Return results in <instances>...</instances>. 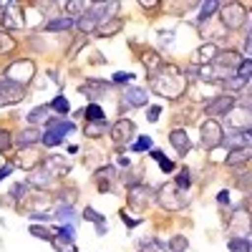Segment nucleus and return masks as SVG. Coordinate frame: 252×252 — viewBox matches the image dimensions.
<instances>
[{
  "instance_id": "f257e3e1",
  "label": "nucleus",
  "mask_w": 252,
  "mask_h": 252,
  "mask_svg": "<svg viewBox=\"0 0 252 252\" xmlns=\"http://www.w3.org/2000/svg\"><path fill=\"white\" fill-rule=\"evenodd\" d=\"M159 71H161V73H157V76H154L152 89H154L159 96H164V98H177V96H182V94H184V89H187V81L177 73V68L161 66Z\"/></svg>"
},
{
  "instance_id": "f03ea898",
  "label": "nucleus",
  "mask_w": 252,
  "mask_h": 252,
  "mask_svg": "<svg viewBox=\"0 0 252 252\" xmlns=\"http://www.w3.org/2000/svg\"><path fill=\"white\" fill-rule=\"evenodd\" d=\"M164 209H172V212H179V209H184L187 207V194L182 192V189H177L174 184H164L159 192H157V197H154Z\"/></svg>"
},
{
  "instance_id": "7ed1b4c3",
  "label": "nucleus",
  "mask_w": 252,
  "mask_h": 252,
  "mask_svg": "<svg viewBox=\"0 0 252 252\" xmlns=\"http://www.w3.org/2000/svg\"><path fill=\"white\" fill-rule=\"evenodd\" d=\"M220 15H222L224 28H232V31H237V28H242V26L247 23V10H245V5H240V3L220 5Z\"/></svg>"
},
{
  "instance_id": "20e7f679",
  "label": "nucleus",
  "mask_w": 252,
  "mask_h": 252,
  "mask_svg": "<svg viewBox=\"0 0 252 252\" xmlns=\"http://www.w3.org/2000/svg\"><path fill=\"white\" fill-rule=\"evenodd\" d=\"M33 73H35V66H33V61H28V58H20V61H13L10 66H8V81H13V83H20V86H26V83L33 78Z\"/></svg>"
},
{
  "instance_id": "39448f33",
  "label": "nucleus",
  "mask_w": 252,
  "mask_h": 252,
  "mask_svg": "<svg viewBox=\"0 0 252 252\" xmlns=\"http://www.w3.org/2000/svg\"><path fill=\"white\" fill-rule=\"evenodd\" d=\"M76 129L73 121H48V131L43 134V141L46 146H58L63 139H66V134H71Z\"/></svg>"
},
{
  "instance_id": "423d86ee",
  "label": "nucleus",
  "mask_w": 252,
  "mask_h": 252,
  "mask_svg": "<svg viewBox=\"0 0 252 252\" xmlns=\"http://www.w3.org/2000/svg\"><path fill=\"white\" fill-rule=\"evenodd\" d=\"M26 98V86L13 83L8 78H0V106H10V103H20Z\"/></svg>"
},
{
  "instance_id": "0eeeda50",
  "label": "nucleus",
  "mask_w": 252,
  "mask_h": 252,
  "mask_svg": "<svg viewBox=\"0 0 252 252\" xmlns=\"http://www.w3.org/2000/svg\"><path fill=\"white\" fill-rule=\"evenodd\" d=\"M157 197V192L149 187V184H134L131 189H129V204L134 207V209H141V207H146L152 199Z\"/></svg>"
},
{
  "instance_id": "6e6552de",
  "label": "nucleus",
  "mask_w": 252,
  "mask_h": 252,
  "mask_svg": "<svg viewBox=\"0 0 252 252\" xmlns=\"http://www.w3.org/2000/svg\"><path fill=\"white\" fill-rule=\"evenodd\" d=\"M202 144L207 146V149H215V146H220L222 144V139H224V134H222V126L217 124V121H204L202 124Z\"/></svg>"
},
{
  "instance_id": "1a4fd4ad",
  "label": "nucleus",
  "mask_w": 252,
  "mask_h": 252,
  "mask_svg": "<svg viewBox=\"0 0 252 252\" xmlns=\"http://www.w3.org/2000/svg\"><path fill=\"white\" fill-rule=\"evenodd\" d=\"M136 134V124L129 121V119H119L114 126H111V139L121 146V144H131V136Z\"/></svg>"
},
{
  "instance_id": "9d476101",
  "label": "nucleus",
  "mask_w": 252,
  "mask_h": 252,
  "mask_svg": "<svg viewBox=\"0 0 252 252\" xmlns=\"http://www.w3.org/2000/svg\"><path fill=\"white\" fill-rule=\"evenodd\" d=\"M235 106H237V98L229 96V94H222V96H217L207 103V114L209 116H227Z\"/></svg>"
},
{
  "instance_id": "9b49d317",
  "label": "nucleus",
  "mask_w": 252,
  "mask_h": 252,
  "mask_svg": "<svg viewBox=\"0 0 252 252\" xmlns=\"http://www.w3.org/2000/svg\"><path fill=\"white\" fill-rule=\"evenodd\" d=\"M26 184H28V189L33 187V189L46 192V189H51V184H53V177H51V172L46 169V166H38V169H33V172L28 174Z\"/></svg>"
},
{
  "instance_id": "f8f14e48",
  "label": "nucleus",
  "mask_w": 252,
  "mask_h": 252,
  "mask_svg": "<svg viewBox=\"0 0 252 252\" xmlns=\"http://www.w3.org/2000/svg\"><path fill=\"white\" fill-rule=\"evenodd\" d=\"M240 61H242V56L237 51H222V53L215 56V66L222 68V71H235L240 66Z\"/></svg>"
},
{
  "instance_id": "ddd939ff",
  "label": "nucleus",
  "mask_w": 252,
  "mask_h": 252,
  "mask_svg": "<svg viewBox=\"0 0 252 252\" xmlns=\"http://www.w3.org/2000/svg\"><path fill=\"white\" fill-rule=\"evenodd\" d=\"M124 101H126V106L141 109V106H146V101H149V94H146L144 89H139V86H129L124 91Z\"/></svg>"
},
{
  "instance_id": "4468645a",
  "label": "nucleus",
  "mask_w": 252,
  "mask_h": 252,
  "mask_svg": "<svg viewBox=\"0 0 252 252\" xmlns=\"http://www.w3.org/2000/svg\"><path fill=\"white\" fill-rule=\"evenodd\" d=\"M169 141H172V146L177 149L179 157H187V152L192 149V141H189V136H187L184 129H174V131H169Z\"/></svg>"
},
{
  "instance_id": "2eb2a0df",
  "label": "nucleus",
  "mask_w": 252,
  "mask_h": 252,
  "mask_svg": "<svg viewBox=\"0 0 252 252\" xmlns=\"http://www.w3.org/2000/svg\"><path fill=\"white\" fill-rule=\"evenodd\" d=\"M5 13H3V26L5 28H20L23 26V10H20V5H15V3H10V5H5L3 8Z\"/></svg>"
},
{
  "instance_id": "dca6fc26",
  "label": "nucleus",
  "mask_w": 252,
  "mask_h": 252,
  "mask_svg": "<svg viewBox=\"0 0 252 252\" xmlns=\"http://www.w3.org/2000/svg\"><path fill=\"white\" fill-rule=\"evenodd\" d=\"M106 91H109V83L101 81V78H94L91 83H83V86H81V94H86L91 98V103H96V98L101 94H106Z\"/></svg>"
},
{
  "instance_id": "f3484780",
  "label": "nucleus",
  "mask_w": 252,
  "mask_h": 252,
  "mask_svg": "<svg viewBox=\"0 0 252 252\" xmlns=\"http://www.w3.org/2000/svg\"><path fill=\"white\" fill-rule=\"evenodd\" d=\"M40 139H43V134H40L35 126H28V129H23L18 134V149H28V146H33V144H38Z\"/></svg>"
},
{
  "instance_id": "a211bd4d",
  "label": "nucleus",
  "mask_w": 252,
  "mask_h": 252,
  "mask_svg": "<svg viewBox=\"0 0 252 252\" xmlns=\"http://www.w3.org/2000/svg\"><path fill=\"white\" fill-rule=\"evenodd\" d=\"M224 146H229V149H250V131H237V134H229L227 139H222ZM220 144V146H222Z\"/></svg>"
},
{
  "instance_id": "6ab92c4d",
  "label": "nucleus",
  "mask_w": 252,
  "mask_h": 252,
  "mask_svg": "<svg viewBox=\"0 0 252 252\" xmlns=\"http://www.w3.org/2000/svg\"><path fill=\"white\" fill-rule=\"evenodd\" d=\"M46 169L51 172V177H66L71 172V164L63 159V157H51L46 161Z\"/></svg>"
},
{
  "instance_id": "aec40b11",
  "label": "nucleus",
  "mask_w": 252,
  "mask_h": 252,
  "mask_svg": "<svg viewBox=\"0 0 252 252\" xmlns=\"http://www.w3.org/2000/svg\"><path fill=\"white\" fill-rule=\"evenodd\" d=\"M51 121V106L43 103V106H35L28 111V124L31 126H38V124H48Z\"/></svg>"
},
{
  "instance_id": "412c9836",
  "label": "nucleus",
  "mask_w": 252,
  "mask_h": 252,
  "mask_svg": "<svg viewBox=\"0 0 252 252\" xmlns=\"http://www.w3.org/2000/svg\"><path fill=\"white\" fill-rule=\"evenodd\" d=\"M76 28V18L73 15H63V18H53L43 26V31H71Z\"/></svg>"
},
{
  "instance_id": "4be33fe9",
  "label": "nucleus",
  "mask_w": 252,
  "mask_h": 252,
  "mask_svg": "<svg viewBox=\"0 0 252 252\" xmlns=\"http://www.w3.org/2000/svg\"><path fill=\"white\" fill-rule=\"evenodd\" d=\"M76 26H78L83 33H91V31H96L101 23H98V18H96L91 10H86V13H83L81 18H76Z\"/></svg>"
},
{
  "instance_id": "5701e85b",
  "label": "nucleus",
  "mask_w": 252,
  "mask_h": 252,
  "mask_svg": "<svg viewBox=\"0 0 252 252\" xmlns=\"http://www.w3.org/2000/svg\"><path fill=\"white\" fill-rule=\"evenodd\" d=\"M245 161H250V149H235V152H229L224 164L227 166H242Z\"/></svg>"
},
{
  "instance_id": "b1692460",
  "label": "nucleus",
  "mask_w": 252,
  "mask_h": 252,
  "mask_svg": "<svg viewBox=\"0 0 252 252\" xmlns=\"http://www.w3.org/2000/svg\"><path fill=\"white\" fill-rule=\"evenodd\" d=\"M217 10H220V3H217V0H207V3H202V10H199V18H197V23H199V26H204L207 20L212 18V15H215Z\"/></svg>"
},
{
  "instance_id": "393cba45",
  "label": "nucleus",
  "mask_w": 252,
  "mask_h": 252,
  "mask_svg": "<svg viewBox=\"0 0 252 252\" xmlns=\"http://www.w3.org/2000/svg\"><path fill=\"white\" fill-rule=\"evenodd\" d=\"M83 131H86V136H91V139H98L101 134L109 131V126H106V121H89Z\"/></svg>"
},
{
  "instance_id": "a878e982",
  "label": "nucleus",
  "mask_w": 252,
  "mask_h": 252,
  "mask_svg": "<svg viewBox=\"0 0 252 252\" xmlns=\"http://www.w3.org/2000/svg\"><path fill=\"white\" fill-rule=\"evenodd\" d=\"M227 250L229 252H252V242L247 237H232L227 242Z\"/></svg>"
},
{
  "instance_id": "bb28decb",
  "label": "nucleus",
  "mask_w": 252,
  "mask_h": 252,
  "mask_svg": "<svg viewBox=\"0 0 252 252\" xmlns=\"http://www.w3.org/2000/svg\"><path fill=\"white\" fill-rule=\"evenodd\" d=\"M51 245H53V250H58V252H76V242L68 240V237H61V235H56V237L51 240Z\"/></svg>"
},
{
  "instance_id": "cd10ccee",
  "label": "nucleus",
  "mask_w": 252,
  "mask_h": 252,
  "mask_svg": "<svg viewBox=\"0 0 252 252\" xmlns=\"http://www.w3.org/2000/svg\"><path fill=\"white\" fill-rule=\"evenodd\" d=\"M124 28V23L121 20H114V23H103V26H98L96 28V33L101 35V38H106V35H114V33H119Z\"/></svg>"
},
{
  "instance_id": "c85d7f7f",
  "label": "nucleus",
  "mask_w": 252,
  "mask_h": 252,
  "mask_svg": "<svg viewBox=\"0 0 252 252\" xmlns=\"http://www.w3.org/2000/svg\"><path fill=\"white\" fill-rule=\"evenodd\" d=\"M83 114H86L89 121H106V114H103V109L98 106V103H89Z\"/></svg>"
},
{
  "instance_id": "c756f323",
  "label": "nucleus",
  "mask_w": 252,
  "mask_h": 252,
  "mask_svg": "<svg viewBox=\"0 0 252 252\" xmlns=\"http://www.w3.org/2000/svg\"><path fill=\"white\" fill-rule=\"evenodd\" d=\"M48 106H51V111H58V114H68L71 111V103H68L66 96H56Z\"/></svg>"
},
{
  "instance_id": "7c9ffc66",
  "label": "nucleus",
  "mask_w": 252,
  "mask_h": 252,
  "mask_svg": "<svg viewBox=\"0 0 252 252\" xmlns=\"http://www.w3.org/2000/svg\"><path fill=\"white\" fill-rule=\"evenodd\" d=\"M73 215H76V209H73V204H68V202H63V204L56 209V220H61V222L73 220Z\"/></svg>"
},
{
  "instance_id": "2f4dec72",
  "label": "nucleus",
  "mask_w": 252,
  "mask_h": 252,
  "mask_svg": "<svg viewBox=\"0 0 252 252\" xmlns=\"http://www.w3.org/2000/svg\"><path fill=\"white\" fill-rule=\"evenodd\" d=\"M144 63H146V68H149V73H152V71H159V68L164 66L161 58H159V53H154V51H149V53L144 56Z\"/></svg>"
},
{
  "instance_id": "473e14b6",
  "label": "nucleus",
  "mask_w": 252,
  "mask_h": 252,
  "mask_svg": "<svg viewBox=\"0 0 252 252\" xmlns=\"http://www.w3.org/2000/svg\"><path fill=\"white\" fill-rule=\"evenodd\" d=\"M217 56V48L212 46V43H204L202 48H199V53H197V63H199V66H204V63H207V58H215Z\"/></svg>"
},
{
  "instance_id": "72a5a7b5",
  "label": "nucleus",
  "mask_w": 252,
  "mask_h": 252,
  "mask_svg": "<svg viewBox=\"0 0 252 252\" xmlns=\"http://www.w3.org/2000/svg\"><path fill=\"white\" fill-rule=\"evenodd\" d=\"M235 71H237V78L250 81V73H252V61H250V58H242V61H240V66H237Z\"/></svg>"
},
{
  "instance_id": "f704fd0d",
  "label": "nucleus",
  "mask_w": 252,
  "mask_h": 252,
  "mask_svg": "<svg viewBox=\"0 0 252 252\" xmlns=\"http://www.w3.org/2000/svg\"><path fill=\"white\" fill-rule=\"evenodd\" d=\"M28 232L33 235V237H40V240H53V232H51V229H46V227H40V224H31L28 227Z\"/></svg>"
},
{
  "instance_id": "c9c22d12",
  "label": "nucleus",
  "mask_w": 252,
  "mask_h": 252,
  "mask_svg": "<svg viewBox=\"0 0 252 252\" xmlns=\"http://www.w3.org/2000/svg\"><path fill=\"white\" fill-rule=\"evenodd\" d=\"M174 187H177V189H182V192L192 187V174H189V169H182V172L177 174V184H174Z\"/></svg>"
},
{
  "instance_id": "e433bc0d",
  "label": "nucleus",
  "mask_w": 252,
  "mask_h": 252,
  "mask_svg": "<svg viewBox=\"0 0 252 252\" xmlns=\"http://www.w3.org/2000/svg\"><path fill=\"white\" fill-rule=\"evenodd\" d=\"M169 250H172V252H187V250H189L187 237H182V235L172 237V240H169Z\"/></svg>"
},
{
  "instance_id": "4c0bfd02",
  "label": "nucleus",
  "mask_w": 252,
  "mask_h": 252,
  "mask_svg": "<svg viewBox=\"0 0 252 252\" xmlns=\"http://www.w3.org/2000/svg\"><path fill=\"white\" fill-rule=\"evenodd\" d=\"M83 220H89V222H94V224H103V222H106V217L98 215L96 209H91V207L83 209Z\"/></svg>"
},
{
  "instance_id": "58836bf2",
  "label": "nucleus",
  "mask_w": 252,
  "mask_h": 252,
  "mask_svg": "<svg viewBox=\"0 0 252 252\" xmlns=\"http://www.w3.org/2000/svg\"><path fill=\"white\" fill-rule=\"evenodd\" d=\"M224 86H227V91H232V96H235V91H242L245 86H247V81H242V78H227L224 81Z\"/></svg>"
},
{
  "instance_id": "ea45409f",
  "label": "nucleus",
  "mask_w": 252,
  "mask_h": 252,
  "mask_svg": "<svg viewBox=\"0 0 252 252\" xmlns=\"http://www.w3.org/2000/svg\"><path fill=\"white\" fill-rule=\"evenodd\" d=\"M146 149H152V136H139L131 144V152H146Z\"/></svg>"
},
{
  "instance_id": "a19ab883",
  "label": "nucleus",
  "mask_w": 252,
  "mask_h": 252,
  "mask_svg": "<svg viewBox=\"0 0 252 252\" xmlns=\"http://www.w3.org/2000/svg\"><path fill=\"white\" fill-rule=\"evenodd\" d=\"M134 81V73H126V71H116L111 76V83H119V86H126V83Z\"/></svg>"
},
{
  "instance_id": "79ce46f5",
  "label": "nucleus",
  "mask_w": 252,
  "mask_h": 252,
  "mask_svg": "<svg viewBox=\"0 0 252 252\" xmlns=\"http://www.w3.org/2000/svg\"><path fill=\"white\" fill-rule=\"evenodd\" d=\"M13 46H15V40L10 38V33H3V31H0V53L13 51Z\"/></svg>"
},
{
  "instance_id": "37998d69",
  "label": "nucleus",
  "mask_w": 252,
  "mask_h": 252,
  "mask_svg": "<svg viewBox=\"0 0 252 252\" xmlns=\"http://www.w3.org/2000/svg\"><path fill=\"white\" fill-rule=\"evenodd\" d=\"M26 192H28V184H26V182H20V184H15V187L10 189V197H13L15 202H20V199L26 197Z\"/></svg>"
},
{
  "instance_id": "c03bdc74",
  "label": "nucleus",
  "mask_w": 252,
  "mask_h": 252,
  "mask_svg": "<svg viewBox=\"0 0 252 252\" xmlns=\"http://www.w3.org/2000/svg\"><path fill=\"white\" fill-rule=\"evenodd\" d=\"M58 235L61 237H68V240H76V224H61L58 227Z\"/></svg>"
},
{
  "instance_id": "a18cd8bd",
  "label": "nucleus",
  "mask_w": 252,
  "mask_h": 252,
  "mask_svg": "<svg viewBox=\"0 0 252 252\" xmlns=\"http://www.w3.org/2000/svg\"><path fill=\"white\" fill-rule=\"evenodd\" d=\"M159 116H161V109L159 106H149V109H146V121H149V124L159 121Z\"/></svg>"
},
{
  "instance_id": "49530a36",
  "label": "nucleus",
  "mask_w": 252,
  "mask_h": 252,
  "mask_svg": "<svg viewBox=\"0 0 252 252\" xmlns=\"http://www.w3.org/2000/svg\"><path fill=\"white\" fill-rule=\"evenodd\" d=\"M5 149H10V131L0 129V152H5Z\"/></svg>"
},
{
  "instance_id": "de8ad7c7",
  "label": "nucleus",
  "mask_w": 252,
  "mask_h": 252,
  "mask_svg": "<svg viewBox=\"0 0 252 252\" xmlns=\"http://www.w3.org/2000/svg\"><path fill=\"white\" fill-rule=\"evenodd\" d=\"M159 166H161V172H164V174H172V172H174V161H169L166 157L159 161Z\"/></svg>"
},
{
  "instance_id": "09e8293b",
  "label": "nucleus",
  "mask_w": 252,
  "mask_h": 252,
  "mask_svg": "<svg viewBox=\"0 0 252 252\" xmlns=\"http://www.w3.org/2000/svg\"><path fill=\"white\" fill-rule=\"evenodd\" d=\"M121 220H124V224L129 227V229H134L136 224H139V220H134V217H129V212H121Z\"/></svg>"
},
{
  "instance_id": "8fccbe9b",
  "label": "nucleus",
  "mask_w": 252,
  "mask_h": 252,
  "mask_svg": "<svg viewBox=\"0 0 252 252\" xmlns=\"http://www.w3.org/2000/svg\"><path fill=\"white\" fill-rule=\"evenodd\" d=\"M66 8H68V13H86V10H89L83 3H68Z\"/></svg>"
},
{
  "instance_id": "3c124183",
  "label": "nucleus",
  "mask_w": 252,
  "mask_h": 252,
  "mask_svg": "<svg viewBox=\"0 0 252 252\" xmlns=\"http://www.w3.org/2000/svg\"><path fill=\"white\" fill-rule=\"evenodd\" d=\"M13 169H15V164H5V166H0V182H3L5 177H10V174H13Z\"/></svg>"
},
{
  "instance_id": "603ef678",
  "label": "nucleus",
  "mask_w": 252,
  "mask_h": 252,
  "mask_svg": "<svg viewBox=\"0 0 252 252\" xmlns=\"http://www.w3.org/2000/svg\"><path fill=\"white\" fill-rule=\"evenodd\" d=\"M139 252H159L154 245H149V240H141L139 242Z\"/></svg>"
},
{
  "instance_id": "864d4df0",
  "label": "nucleus",
  "mask_w": 252,
  "mask_h": 252,
  "mask_svg": "<svg viewBox=\"0 0 252 252\" xmlns=\"http://www.w3.org/2000/svg\"><path fill=\"white\" fill-rule=\"evenodd\" d=\"M217 202H220L222 207H227V204H229V192H227V189H222V192L217 194Z\"/></svg>"
},
{
  "instance_id": "5fc2aeb1",
  "label": "nucleus",
  "mask_w": 252,
  "mask_h": 252,
  "mask_svg": "<svg viewBox=\"0 0 252 252\" xmlns=\"http://www.w3.org/2000/svg\"><path fill=\"white\" fill-rule=\"evenodd\" d=\"M152 157H154L157 161H161V159H164V152H159V149H152Z\"/></svg>"
},
{
  "instance_id": "6e6d98bb",
  "label": "nucleus",
  "mask_w": 252,
  "mask_h": 252,
  "mask_svg": "<svg viewBox=\"0 0 252 252\" xmlns=\"http://www.w3.org/2000/svg\"><path fill=\"white\" fill-rule=\"evenodd\" d=\"M96 232L98 235H106V224H96Z\"/></svg>"
}]
</instances>
